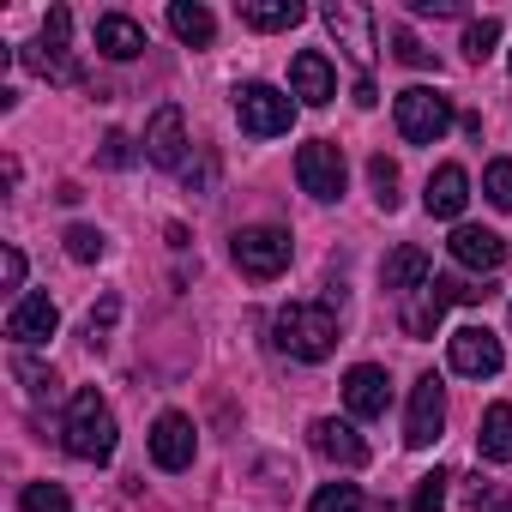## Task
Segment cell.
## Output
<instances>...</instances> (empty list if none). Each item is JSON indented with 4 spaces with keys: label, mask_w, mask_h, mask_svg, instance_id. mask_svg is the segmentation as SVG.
<instances>
[{
    "label": "cell",
    "mask_w": 512,
    "mask_h": 512,
    "mask_svg": "<svg viewBox=\"0 0 512 512\" xmlns=\"http://www.w3.org/2000/svg\"><path fill=\"white\" fill-rule=\"evenodd\" d=\"M272 332H278V350L296 356V362H326L338 350V314H332V302H290V308H278Z\"/></svg>",
    "instance_id": "obj_1"
},
{
    "label": "cell",
    "mask_w": 512,
    "mask_h": 512,
    "mask_svg": "<svg viewBox=\"0 0 512 512\" xmlns=\"http://www.w3.org/2000/svg\"><path fill=\"white\" fill-rule=\"evenodd\" d=\"M61 440H67V452H73V458H85V464H109V458H115V410L103 404V392H97V386H85V392H73V398H67Z\"/></svg>",
    "instance_id": "obj_2"
},
{
    "label": "cell",
    "mask_w": 512,
    "mask_h": 512,
    "mask_svg": "<svg viewBox=\"0 0 512 512\" xmlns=\"http://www.w3.org/2000/svg\"><path fill=\"white\" fill-rule=\"evenodd\" d=\"M235 266L247 272V278H278V272H290V260H296V241H290V229H278V223H253V229H235Z\"/></svg>",
    "instance_id": "obj_3"
},
{
    "label": "cell",
    "mask_w": 512,
    "mask_h": 512,
    "mask_svg": "<svg viewBox=\"0 0 512 512\" xmlns=\"http://www.w3.org/2000/svg\"><path fill=\"white\" fill-rule=\"evenodd\" d=\"M392 115H398V133H404L410 145H440L446 127H452V97H440V91H428V85H410V91H398Z\"/></svg>",
    "instance_id": "obj_4"
},
{
    "label": "cell",
    "mask_w": 512,
    "mask_h": 512,
    "mask_svg": "<svg viewBox=\"0 0 512 512\" xmlns=\"http://www.w3.org/2000/svg\"><path fill=\"white\" fill-rule=\"evenodd\" d=\"M235 121L253 139H278V133L296 127V103L284 91H272V85H241L235 91Z\"/></svg>",
    "instance_id": "obj_5"
},
{
    "label": "cell",
    "mask_w": 512,
    "mask_h": 512,
    "mask_svg": "<svg viewBox=\"0 0 512 512\" xmlns=\"http://www.w3.org/2000/svg\"><path fill=\"white\" fill-rule=\"evenodd\" d=\"M344 151L332 145V139H308L302 151H296V181H302V193L308 199H344Z\"/></svg>",
    "instance_id": "obj_6"
},
{
    "label": "cell",
    "mask_w": 512,
    "mask_h": 512,
    "mask_svg": "<svg viewBox=\"0 0 512 512\" xmlns=\"http://www.w3.org/2000/svg\"><path fill=\"white\" fill-rule=\"evenodd\" d=\"M446 362H452V374H464V380H494L500 374V338L488 332V326H458L452 338H446Z\"/></svg>",
    "instance_id": "obj_7"
},
{
    "label": "cell",
    "mask_w": 512,
    "mask_h": 512,
    "mask_svg": "<svg viewBox=\"0 0 512 512\" xmlns=\"http://www.w3.org/2000/svg\"><path fill=\"white\" fill-rule=\"evenodd\" d=\"M440 428H446V386H440V374H422L410 392V410H404V446L422 452L440 440Z\"/></svg>",
    "instance_id": "obj_8"
},
{
    "label": "cell",
    "mask_w": 512,
    "mask_h": 512,
    "mask_svg": "<svg viewBox=\"0 0 512 512\" xmlns=\"http://www.w3.org/2000/svg\"><path fill=\"white\" fill-rule=\"evenodd\" d=\"M145 157H151L157 169H181V163H187V121H181L175 103H163V109L151 115V127H145Z\"/></svg>",
    "instance_id": "obj_9"
},
{
    "label": "cell",
    "mask_w": 512,
    "mask_h": 512,
    "mask_svg": "<svg viewBox=\"0 0 512 512\" xmlns=\"http://www.w3.org/2000/svg\"><path fill=\"white\" fill-rule=\"evenodd\" d=\"M446 247H452V260L470 266V272H500L506 266V241L494 229H482V223H458Z\"/></svg>",
    "instance_id": "obj_10"
},
{
    "label": "cell",
    "mask_w": 512,
    "mask_h": 512,
    "mask_svg": "<svg viewBox=\"0 0 512 512\" xmlns=\"http://www.w3.org/2000/svg\"><path fill=\"white\" fill-rule=\"evenodd\" d=\"M320 19L332 25V37L350 49V61H356V67H374V19H368L362 7H350V0H332Z\"/></svg>",
    "instance_id": "obj_11"
},
{
    "label": "cell",
    "mask_w": 512,
    "mask_h": 512,
    "mask_svg": "<svg viewBox=\"0 0 512 512\" xmlns=\"http://www.w3.org/2000/svg\"><path fill=\"white\" fill-rule=\"evenodd\" d=\"M344 404H350V416H362V422L386 416V404H392V380H386V368H374V362L350 368V374H344Z\"/></svg>",
    "instance_id": "obj_12"
},
{
    "label": "cell",
    "mask_w": 512,
    "mask_h": 512,
    "mask_svg": "<svg viewBox=\"0 0 512 512\" xmlns=\"http://www.w3.org/2000/svg\"><path fill=\"white\" fill-rule=\"evenodd\" d=\"M151 458H157V470H187L193 464V422L181 410H163L151 422Z\"/></svg>",
    "instance_id": "obj_13"
},
{
    "label": "cell",
    "mask_w": 512,
    "mask_h": 512,
    "mask_svg": "<svg viewBox=\"0 0 512 512\" xmlns=\"http://www.w3.org/2000/svg\"><path fill=\"white\" fill-rule=\"evenodd\" d=\"M290 97H302V103H332L338 97V73H332V61L320 55V49H302L296 61H290Z\"/></svg>",
    "instance_id": "obj_14"
},
{
    "label": "cell",
    "mask_w": 512,
    "mask_h": 512,
    "mask_svg": "<svg viewBox=\"0 0 512 512\" xmlns=\"http://www.w3.org/2000/svg\"><path fill=\"white\" fill-rule=\"evenodd\" d=\"M55 326H61V308L49 296H19L13 314H7V338L13 344H49Z\"/></svg>",
    "instance_id": "obj_15"
},
{
    "label": "cell",
    "mask_w": 512,
    "mask_h": 512,
    "mask_svg": "<svg viewBox=\"0 0 512 512\" xmlns=\"http://www.w3.org/2000/svg\"><path fill=\"white\" fill-rule=\"evenodd\" d=\"M308 434H314V452H320V458H332V464H344V470H362V464H368V440H362L350 422L320 416Z\"/></svg>",
    "instance_id": "obj_16"
},
{
    "label": "cell",
    "mask_w": 512,
    "mask_h": 512,
    "mask_svg": "<svg viewBox=\"0 0 512 512\" xmlns=\"http://www.w3.org/2000/svg\"><path fill=\"white\" fill-rule=\"evenodd\" d=\"M422 205H428V217H458V211L470 205V175H464V163H440V169L428 175Z\"/></svg>",
    "instance_id": "obj_17"
},
{
    "label": "cell",
    "mask_w": 512,
    "mask_h": 512,
    "mask_svg": "<svg viewBox=\"0 0 512 512\" xmlns=\"http://www.w3.org/2000/svg\"><path fill=\"white\" fill-rule=\"evenodd\" d=\"M428 278H434V260H428L422 247H392V253H386V266H380V284L398 290V296H416Z\"/></svg>",
    "instance_id": "obj_18"
},
{
    "label": "cell",
    "mask_w": 512,
    "mask_h": 512,
    "mask_svg": "<svg viewBox=\"0 0 512 512\" xmlns=\"http://www.w3.org/2000/svg\"><path fill=\"white\" fill-rule=\"evenodd\" d=\"M97 49L109 61H133V55H145V25L127 19V13H103L97 19Z\"/></svg>",
    "instance_id": "obj_19"
},
{
    "label": "cell",
    "mask_w": 512,
    "mask_h": 512,
    "mask_svg": "<svg viewBox=\"0 0 512 512\" xmlns=\"http://www.w3.org/2000/svg\"><path fill=\"white\" fill-rule=\"evenodd\" d=\"M241 25L247 31H290V25H302L308 19V7L302 0H241Z\"/></svg>",
    "instance_id": "obj_20"
},
{
    "label": "cell",
    "mask_w": 512,
    "mask_h": 512,
    "mask_svg": "<svg viewBox=\"0 0 512 512\" xmlns=\"http://www.w3.org/2000/svg\"><path fill=\"white\" fill-rule=\"evenodd\" d=\"M19 61L37 73V79H49V85H79L85 73H79V61H73V49H49V43H25L19 49Z\"/></svg>",
    "instance_id": "obj_21"
},
{
    "label": "cell",
    "mask_w": 512,
    "mask_h": 512,
    "mask_svg": "<svg viewBox=\"0 0 512 512\" xmlns=\"http://www.w3.org/2000/svg\"><path fill=\"white\" fill-rule=\"evenodd\" d=\"M476 452L488 464H512V404H488L476 428Z\"/></svg>",
    "instance_id": "obj_22"
},
{
    "label": "cell",
    "mask_w": 512,
    "mask_h": 512,
    "mask_svg": "<svg viewBox=\"0 0 512 512\" xmlns=\"http://www.w3.org/2000/svg\"><path fill=\"white\" fill-rule=\"evenodd\" d=\"M169 31L187 49H205L217 37V19H211V7H199V0H175V7H169Z\"/></svg>",
    "instance_id": "obj_23"
},
{
    "label": "cell",
    "mask_w": 512,
    "mask_h": 512,
    "mask_svg": "<svg viewBox=\"0 0 512 512\" xmlns=\"http://www.w3.org/2000/svg\"><path fill=\"white\" fill-rule=\"evenodd\" d=\"M368 181H374L380 211H398V163H392L386 151H374V157H368Z\"/></svg>",
    "instance_id": "obj_24"
},
{
    "label": "cell",
    "mask_w": 512,
    "mask_h": 512,
    "mask_svg": "<svg viewBox=\"0 0 512 512\" xmlns=\"http://www.w3.org/2000/svg\"><path fill=\"white\" fill-rule=\"evenodd\" d=\"M482 193H488V205L512 211V157H494V163L482 169Z\"/></svg>",
    "instance_id": "obj_25"
},
{
    "label": "cell",
    "mask_w": 512,
    "mask_h": 512,
    "mask_svg": "<svg viewBox=\"0 0 512 512\" xmlns=\"http://www.w3.org/2000/svg\"><path fill=\"white\" fill-rule=\"evenodd\" d=\"M362 506V488L356 482H326L314 500H308V512H356Z\"/></svg>",
    "instance_id": "obj_26"
},
{
    "label": "cell",
    "mask_w": 512,
    "mask_h": 512,
    "mask_svg": "<svg viewBox=\"0 0 512 512\" xmlns=\"http://www.w3.org/2000/svg\"><path fill=\"white\" fill-rule=\"evenodd\" d=\"M494 43H500V19H470V25H464V55H470V61H488Z\"/></svg>",
    "instance_id": "obj_27"
},
{
    "label": "cell",
    "mask_w": 512,
    "mask_h": 512,
    "mask_svg": "<svg viewBox=\"0 0 512 512\" xmlns=\"http://www.w3.org/2000/svg\"><path fill=\"white\" fill-rule=\"evenodd\" d=\"M446 470H428V476H416V500H410V512H440L446 506Z\"/></svg>",
    "instance_id": "obj_28"
},
{
    "label": "cell",
    "mask_w": 512,
    "mask_h": 512,
    "mask_svg": "<svg viewBox=\"0 0 512 512\" xmlns=\"http://www.w3.org/2000/svg\"><path fill=\"white\" fill-rule=\"evenodd\" d=\"M67 253H73L79 266L103 260V229H91V223H73V229H67Z\"/></svg>",
    "instance_id": "obj_29"
},
{
    "label": "cell",
    "mask_w": 512,
    "mask_h": 512,
    "mask_svg": "<svg viewBox=\"0 0 512 512\" xmlns=\"http://www.w3.org/2000/svg\"><path fill=\"white\" fill-rule=\"evenodd\" d=\"M386 43H392V55H398L404 67H434V49H422L404 25H392V31H386Z\"/></svg>",
    "instance_id": "obj_30"
},
{
    "label": "cell",
    "mask_w": 512,
    "mask_h": 512,
    "mask_svg": "<svg viewBox=\"0 0 512 512\" xmlns=\"http://www.w3.org/2000/svg\"><path fill=\"white\" fill-rule=\"evenodd\" d=\"M19 500H25V512H67V488L61 482H31Z\"/></svg>",
    "instance_id": "obj_31"
},
{
    "label": "cell",
    "mask_w": 512,
    "mask_h": 512,
    "mask_svg": "<svg viewBox=\"0 0 512 512\" xmlns=\"http://www.w3.org/2000/svg\"><path fill=\"white\" fill-rule=\"evenodd\" d=\"M470 512H512V494L500 482H470Z\"/></svg>",
    "instance_id": "obj_32"
},
{
    "label": "cell",
    "mask_w": 512,
    "mask_h": 512,
    "mask_svg": "<svg viewBox=\"0 0 512 512\" xmlns=\"http://www.w3.org/2000/svg\"><path fill=\"white\" fill-rule=\"evenodd\" d=\"M13 374H19V380H25V386L37 392V398H43V392L55 398V374H49V368H37L31 356H13Z\"/></svg>",
    "instance_id": "obj_33"
},
{
    "label": "cell",
    "mask_w": 512,
    "mask_h": 512,
    "mask_svg": "<svg viewBox=\"0 0 512 512\" xmlns=\"http://www.w3.org/2000/svg\"><path fill=\"white\" fill-rule=\"evenodd\" d=\"M103 163H109V169H127V163H133V139H127V133H109V139H103Z\"/></svg>",
    "instance_id": "obj_34"
},
{
    "label": "cell",
    "mask_w": 512,
    "mask_h": 512,
    "mask_svg": "<svg viewBox=\"0 0 512 512\" xmlns=\"http://www.w3.org/2000/svg\"><path fill=\"white\" fill-rule=\"evenodd\" d=\"M0 278H7V290H19V284H25V253H19V247L0 253Z\"/></svg>",
    "instance_id": "obj_35"
},
{
    "label": "cell",
    "mask_w": 512,
    "mask_h": 512,
    "mask_svg": "<svg viewBox=\"0 0 512 512\" xmlns=\"http://www.w3.org/2000/svg\"><path fill=\"white\" fill-rule=\"evenodd\" d=\"M115 314H121V302H115V296H103V302L91 308V338H103V332L115 326Z\"/></svg>",
    "instance_id": "obj_36"
},
{
    "label": "cell",
    "mask_w": 512,
    "mask_h": 512,
    "mask_svg": "<svg viewBox=\"0 0 512 512\" xmlns=\"http://www.w3.org/2000/svg\"><path fill=\"white\" fill-rule=\"evenodd\" d=\"M410 13H422V19H428V13H434V19H458L464 7H458V0H410Z\"/></svg>",
    "instance_id": "obj_37"
},
{
    "label": "cell",
    "mask_w": 512,
    "mask_h": 512,
    "mask_svg": "<svg viewBox=\"0 0 512 512\" xmlns=\"http://www.w3.org/2000/svg\"><path fill=\"white\" fill-rule=\"evenodd\" d=\"M211 175H217V163H211V157H199V169H187V187H199V193H205V187H211Z\"/></svg>",
    "instance_id": "obj_38"
},
{
    "label": "cell",
    "mask_w": 512,
    "mask_h": 512,
    "mask_svg": "<svg viewBox=\"0 0 512 512\" xmlns=\"http://www.w3.org/2000/svg\"><path fill=\"white\" fill-rule=\"evenodd\" d=\"M356 109H374V79H356Z\"/></svg>",
    "instance_id": "obj_39"
},
{
    "label": "cell",
    "mask_w": 512,
    "mask_h": 512,
    "mask_svg": "<svg viewBox=\"0 0 512 512\" xmlns=\"http://www.w3.org/2000/svg\"><path fill=\"white\" fill-rule=\"evenodd\" d=\"M506 67H512V55H506Z\"/></svg>",
    "instance_id": "obj_40"
}]
</instances>
